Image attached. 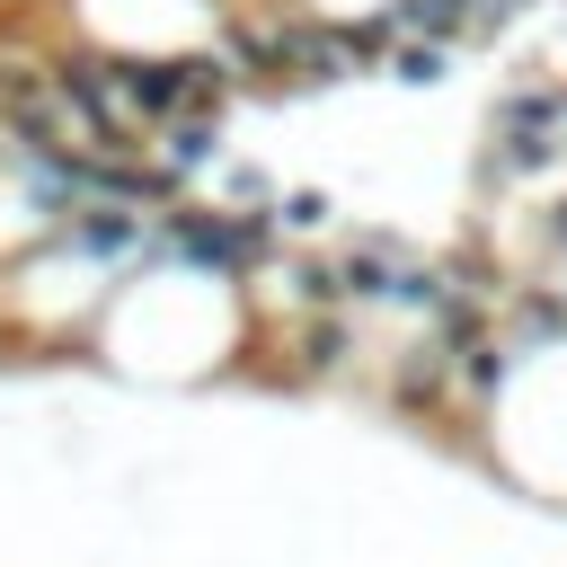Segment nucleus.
Here are the masks:
<instances>
[{
    "label": "nucleus",
    "instance_id": "f257e3e1",
    "mask_svg": "<svg viewBox=\"0 0 567 567\" xmlns=\"http://www.w3.org/2000/svg\"><path fill=\"white\" fill-rule=\"evenodd\" d=\"M213 159H221V115H177V124L151 133V168H168L177 186H186L195 168H213Z\"/></svg>",
    "mask_w": 567,
    "mask_h": 567
},
{
    "label": "nucleus",
    "instance_id": "f03ea898",
    "mask_svg": "<svg viewBox=\"0 0 567 567\" xmlns=\"http://www.w3.org/2000/svg\"><path fill=\"white\" fill-rule=\"evenodd\" d=\"M399 89H434L443 71H452V44H434V35H408V44H390V62H381Z\"/></svg>",
    "mask_w": 567,
    "mask_h": 567
},
{
    "label": "nucleus",
    "instance_id": "7ed1b4c3",
    "mask_svg": "<svg viewBox=\"0 0 567 567\" xmlns=\"http://www.w3.org/2000/svg\"><path fill=\"white\" fill-rule=\"evenodd\" d=\"M266 213H275V230H284V239H310V230H328V213H337V204H328L319 186H292V195H275Z\"/></svg>",
    "mask_w": 567,
    "mask_h": 567
}]
</instances>
